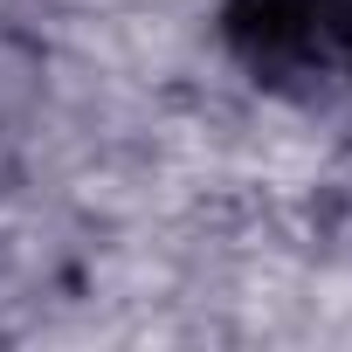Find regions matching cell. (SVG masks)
<instances>
[{"instance_id": "cell-1", "label": "cell", "mask_w": 352, "mask_h": 352, "mask_svg": "<svg viewBox=\"0 0 352 352\" xmlns=\"http://www.w3.org/2000/svg\"><path fill=\"white\" fill-rule=\"evenodd\" d=\"M235 42L290 83H352V0H235Z\"/></svg>"}]
</instances>
